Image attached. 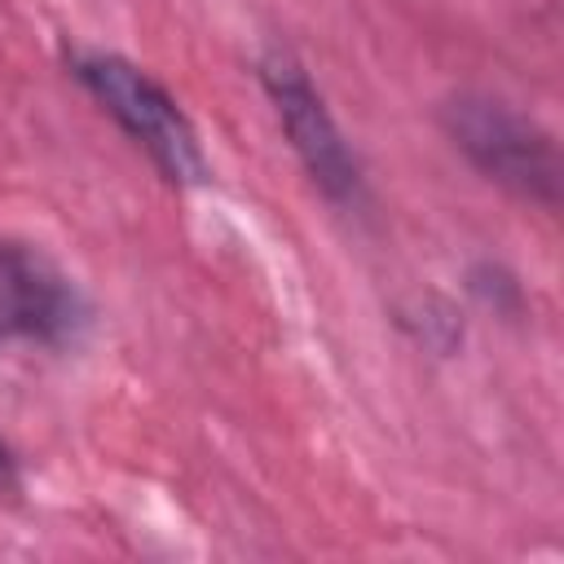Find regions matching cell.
Here are the masks:
<instances>
[{
    "instance_id": "obj_1",
    "label": "cell",
    "mask_w": 564,
    "mask_h": 564,
    "mask_svg": "<svg viewBox=\"0 0 564 564\" xmlns=\"http://www.w3.org/2000/svg\"><path fill=\"white\" fill-rule=\"evenodd\" d=\"M66 66L88 88V97L123 128V137L159 167L163 181L207 185L212 167L198 141V128L150 70L106 48H66Z\"/></svg>"
},
{
    "instance_id": "obj_2",
    "label": "cell",
    "mask_w": 564,
    "mask_h": 564,
    "mask_svg": "<svg viewBox=\"0 0 564 564\" xmlns=\"http://www.w3.org/2000/svg\"><path fill=\"white\" fill-rule=\"evenodd\" d=\"M441 123L458 154L498 189H507L520 203H533L542 212L560 207V150L546 128H538L529 115L511 110L498 97L463 93L445 101Z\"/></svg>"
},
{
    "instance_id": "obj_3",
    "label": "cell",
    "mask_w": 564,
    "mask_h": 564,
    "mask_svg": "<svg viewBox=\"0 0 564 564\" xmlns=\"http://www.w3.org/2000/svg\"><path fill=\"white\" fill-rule=\"evenodd\" d=\"M260 84L273 101V115L295 150V159L304 163L308 181L339 207H361L366 198V172L357 150L348 145V137L339 132L326 97L317 93V84L308 79V70L286 53V48H269L260 57Z\"/></svg>"
},
{
    "instance_id": "obj_4",
    "label": "cell",
    "mask_w": 564,
    "mask_h": 564,
    "mask_svg": "<svg viewBox=\"0 0 564 564\" xmlns=\"http://www.w3.org/2000/svg\"><path fill=\"white\" fill-rule=\"evenodd\" d=\"M84 326L75 286L31 247L0 238V344H66Z\"/></svg>"
},
{
    "instance_id": "obj_5",
    "label": "cell",
    "mask_w": 564,
    "mask_h": 564,
    "mask_svg": "<svg viewBox=\"0 0 564 564\" xmlns=\"http://www.w3.org/2000/svg\"><path fill=\"white\" fill-rule=\"evenodd\" d=\"M22 489V476H18V458H13V449L0 441V502L4 498H13Z\"/></svg>"
}]
</instances>
